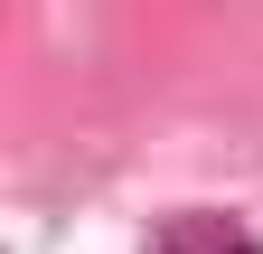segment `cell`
Segmentation results:
<instances>
[{
  "mask_svg": "<svg viewBox=\"0 0 263 254\" xmlns=\"http://www.w3.org/2000/svg\"><path fill=\"white\" fill-rule=\"evenodd\" d=\"M151 254H263V245H254V226H235V216H179Z\"/></svg>",
  "mask_w": 263,
  "mask_h": 254,
  "instance_id": "cell-1",
  "label": "cell"
}]
</instances>
